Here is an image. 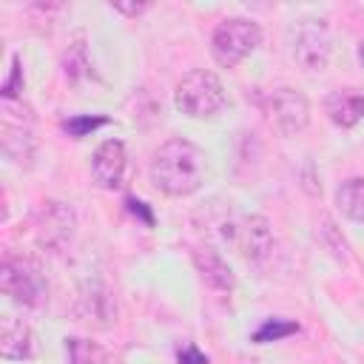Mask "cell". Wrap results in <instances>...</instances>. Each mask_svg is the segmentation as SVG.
<instances>
[{"instance_id": "1", "label": "cell", "mask_w": 364, "mask_h": 364, "mask_svg": "<svg viewBox=\"0 0 364 364\" xmlns=\"http://www.w3.org/2000/svg\"><path fill=\"white\" fill-rule=\"evenodd\" d=\"M148 173L165 196H191L205 182V154L191 139L173 136L154 151Z\"/></svg>"}, {"instance_id": "2", "label": "cell", "mask_w": 364, "mask_h": 364, "mask_svg": "<svg viewBox=\"0 0 364 364\" xmlns=\"http://www.w3.org/2000/svg\"><path fill=\"white\" fill-rule=\"evenodd\" d=\"M225 102L228 97L222 80L208 68H191L188 74H182V80L173 88V105L193 119L216 117L225 108Z\"/></svg>"}, {"instance_id": "3", "label": "cell", "mask_w": 364, "mask_h": 364, "mask_svg": "<svg viewBox=\"0 0 364 364\" xmlns=\"http://www.w3.org/2000/svg\"><path fill=\"white\" fill-rule=\"evenodd\" d=\"M259 111L267 128L279 136H296L310 125V102L301 91L282 85L259 97Z\"/></svg>"}, {"instance_id": "4", "label": "cell", "mask_w": 364, "mask_h": 364, "mask_svg": "<svg viewBox=\"0 0 364 364\" xmlns=\"http://www.w3.org/2000/svg\"><path fill=\"white\" fill-rule=\"evenodd\" d=\"M259 46H262V28L247 17H225L216 23L210 34V54L222 68H236Z\"/></svg>"}, {"instance_id": "5", "label": "cell", "mask_w": 364, "mask_h": 364, "mask_svg": "<svg viewBox=\"0 0 364 364\" xmlns=\"http://www.w3.org/2000/svg\"><path fill=\"white\" fill-rule=\"evenodd\" d=\"M290 54L301 71H324L333 54L330 26L321 17H304L293 26Z\"/></svg>"}, {"instance_id": "6", "label": "cell", "mask_w": 364, "mask_h": 364, "mask_svg": "<svg viewBox=\"0 0 364 364\" xmlns=\"http://www.w3.org/2000/svg\"><path fill=\"white\" fill-rule=\"evenodd\" d=\"M222 236L247 262H264L270 256V250H273V228L259 213L230 216L222 225Z\"/></svg>"}, {"instance_id": "7", "label": "cell", "mask_w": 364, "mask_h": 364, "mask_svg": "<svg viewBox=\"0 0 364 364\" xmlns=\"http://www.w3.org/2000/svg\"><path fill=\"white\" fill-rule=\"evenodd\" d=\"M0 290L26 307H43L48 299V284L40 267L31 259H20L11 253L0 264Z\"/></svg>"}, {"instance_id": "8", "label": "cell", "mask_w": 364, "mask_h": 364, "mask_svg": "<svg viewBox=\"0 0 364 364\" xmlns=\"http://www.w3.org/2000/svg\"><path fill=\"white\" fill-rule=\"evenodd\" d=\"M74 228H77V216L68 205L43 202V208L37 213V239H40V245L60 250L65 242H71Z\"/></svg>"}, {"instance_id": "9", "label": "cell", "mask_w": 364, "mask_h": 364, "mask_svg": "<svg viewBox=\"0 0 364 364\" xmlns=\"http://www.w3.org/2000/svg\"><path fill=\"white\" fill-rule=\"evenodd\" d=\"M125 165H128L125 145L119 139H105L91 156V176L100 188H117L122 182Z\"/></svg>"}, {"instance_id": "10", "label": "cell", "mask_w": 364, "mask_h": 364, "mask_svg": "<svg viewBox=\"0 0 364 364\" xmlns=\"http://www.w3.org/2000/svg\"><path fill=\"white\" fill-rule=\"evenodd\" d=\"M0 355L6 361H31L37 355V338L34 330L14 316L3 318V333H0Z\"/></svg>"}, {"instance_id": "11", "label": "cell", "mask_w": 364, "mask_h": 364, "mask_svg": "<svg viewBox=\"0 0 364 364\" xmlns=\"http://www.w3.org/2000/svg\"><path fill=\"white\" fill-rule=\"evenodd\" d=\"M327 117L338 128H353L364 119V91L361 88H341L333 91L324 102Z\"/></svg>"}, {"instance_id": "12", "label": "cell", "mask_w": 364, "mask_h": 364, "mask_svg": "<svg viewBox=\"0 0 364 364\" xmlns=\"http://www.w3.org/2000/svg\"><path fill=\"white\" fill-rule=\"evenodd\" d=\"M193 264H196L199 276L205 279V284H210L213 290H222V293L233 290L236 276H233L230 264L222 259V253H216L213 247H199L193 253Z\"/></svg>"}, {"instance_id": "13", "label": "cell", "mask_w": 364, "mask_h": 364, "mask_svg": "<svg viewBox=\"0 0 364 364\" xmlns=\"http://www.w3.org/2000/svg\"><path fill=\"white\" fill-rule=\"evenodd\" d=\"M3 151L9 159L20 162V165H28L34 159V136H31V128L26 122H3Z\"/></svg>"}, {"instance_id": "14", "label": "cell", "mask_w": 364, "mask_h": 364, "mask_svg": "<svg viewBox=\"0 0 364 364\" xmlns=\"http://www.w3.org/2000/svg\"><path fill=\"white\" fill-rule=\"evenodd\" d=\"M336 208L353 219V222H364V176H353L347 182L338 185L336 191Z\"/></svg>"}, {"instance_id": "15", "label": "cell", "mask_w": 364, "mask_h": 364, "mask_svg": "<svg viewBox=\"0 0 364 364\" xmlns=\"http://www.w3.org/2000/svg\"><path fill=\"white\" fill-rule=\"evenodd\" d=\"M296 333H299V324L290 318H264L262 327L250 338H253V344H270V341H282V338L296 336Z\"/></svg>"}, {"instance_id": "16", "label": "cell", "mask_w": 364, "mask_h": 364, "mask_svg": "<svg viewBox=\"0 0 364 364\" xmlns=\"http://www.w3.org/2000/svg\"><path fill=\"white\" fill-rule=\"evenodd\" d=\"M111 119L108 117H100V114H77V117H68L65 122H63V131L68 134V136H74V139H82V136H88L91 131H97V128H102V125H108Z\"/></svg>"}, {"instance_id": "17", "label": "cell", "mask_w": 364, "mask_h": 364, "mask_svg": "<svg viewBox=\"0 0 364 364\" xmlns=\"http://www.w3.org/2000/svg\"><path fill=\"white\" fill-rule=\"evenodd\" d=\"M68 355H71V364H94L97 347L85 338H68Z\"/></svg>"}, {"instance_id": "18", "label": "cell", "mask_w": 364, "mask_h": 364, "mask_svg": "<svg viewBox=\"0 0 364 364\" xmlns=\"http://www.w3.org/2000/svg\"><path fill=\"white\" fill-rule=\"evenodd\" d=\"M23 91V68H20V57L14 54L11 57V71H9V80L3 82V100L11 102L17 94Z\"/></svg>"}, {"instance_id": "19", "label": "cell", "mask_w": 364, "mask_h": 364, "mask_svg": "<svg viewBox=\"0 0 364 364\" xmlns=\"http://www.w3.org/2000/svg\"><path fill=\"white\" fill-rule=\"evenodd\" d=\"M125 205H128V210H131L134 216H142V222H145L148 228L154 225V213L148 210V205H145L142 199H134V196H128V199H125Z\"/></svg>"}, {"instance_id": "20", "label": "cell", "mask_w": 364, "mask_h": 364, "mask_svg": "<svg viewBox=\"0 0 364 364\" xmlns=\"http://www.w3.org/2000/svg\"><path fill=\"white\" fill-rule=\"evenodd\" d=\"M179 364H208V355H205L199 347L188 344V347L179 350Z\"/></svg>"}, {"instance_id": "21", "label": "cell", "mask_w": 364, "mask_h": 364, "mask_svg": "<svg viewBox=\"0 0 364 364\" xmlns=\"http://www.w3.org/2000/svg\"><path fill=\"white\" fill-rule=\"evenodd\" d=\"M111 9L119 14H128V17H139L142 11L151 9V3H111Z\"/></svg>"}]
</instances>
